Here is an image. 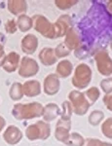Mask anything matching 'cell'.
<instances>
[{
    "label": "cell",
    "mask_w": 112,
    "mask_h": 146,
    "mask_svg": "<svg viewBox=\"0 0 112 146\" xmlns=\"http://www.w3.org/2000/svg\"><path fill=\"white\" fill-rule=\"evenodd\" d=\"M69 100L72 102V108H73L74 113L77 115H84L88 111L89 107H90V103L86 100L85 96L82 93L77 91H73L69 94L68 96Z\"/></svg>",
    "instance_id": "4"
},
{
    "label": "cell",
    "mask_w": 112,
    "mask_h": 146,
    "mask_svg": "<svg viewBox=\"0 0 112 146\" xmlns=\"http://www.w3.org/2000/svg\"><path fill=\"white\" fill-rule=\"evenodd\" d=\"M18 62H19V56L15 55V54H12L9 58L8 63L4 65V69L5 71L8 72H13L16 70V68L18 66Z\"/></svg>",
    "instance_id": "14"
},
{
    "label": "cell",
    "mask_w": 112,
    "mask_h": 146,
    "mask_svg": "<svg viewBox=\"0 0 112 146\" xmlns=\"http://www.w3.org/2000/svg\"><path fill=\"white\" fill-rule=\"evenodd\" d=\"M111 121H112L111 118L107 119L101 127L102 133H104V135H105L106 137H109V138H111Z\"/></svg>",
    "instance_id": "18"
},
{
    "label": "cell",
    "mask_w": 112,
    "mask_h": 146,
    "mask_svg": "<svg viewBox=\"0 0 112 146\" xmlns=\"http://www.w3.org/2000/svg\"><path fill=\"white\" fill-rule=\"evenodd\" d=\"M71 124L70 120L60 119L57 124V129H56V137L58 140L65 142L69 136L68 131L70 129Z\"/></svg>",
    "instance_id": "6"
},
{
    "label": "cell",
    "mask_w": 112,
    "mask_h": 146,
    "mask_svg": "<svg viewBox=\"0 0 112 146\" xmlns=\"http://www.w3.org/2000/svg\"><path fill=\"white\" fill-rule=\"evenodd\" d=\"M91 76H92V72L89 66L86 64H80L76 68L75 74L72 79V84L78 89H84L90 83Z\"/></svg>",
    "instance_id": "3"
},
{
    "label": "cell",
    "mask_w": 112,
    "mask_h": 146,
    "mask_svg": "<svg viewBox=\"0 0 112 146\" xmlns=\"http://www.w3.org/2000/svg\"><path fill=\"white\" fill-rule=\"evenodd\" d=\"M44 107L38 102L27 104H16L13 109V115L16 119H32L43 115Z\"/></svg>",
    "instance_id": "1"
},
{
    "label": "cell",
    "mask_w": 112,
    "mask_h": 146,
    "mask_svg": "<svg viewBox=\"0 0 112 146\" xmlns=\"http://www.w3.org/2000/svg\"><path fill=\"white\" fill-rule=\"evenodd\" d=\"M71 71H72V64L68 62H60L59 66H58V70H57L58 74L62 78H66L67 76H69Z\"/></svg>",
    "instance_id": "11"
},
{
    "label": "cell",
    "mask_w": 112,
    "mask_h": 146,
    "mask_svg": "<svg viewBox=\"0 0 112 146\" xmlns=\"http://www.w3.org/2000/svg\"><path fill=\"white\" fill-rule=\"evenodd\" d=\"M4 125H5V120L2 118V117H0V131L3 129Z\"/></svg>",
    "instance_id": "22"
},
{
    "label": "cell",
    "mask_w": 112,
    "mask_h": 146,
    "mask_svg": "<svg viewBox=\"0 0 112 146\" xmlns=\"http://www.w3.org/2000/svg\"><path fill=\"white\" fill-rule=\"evenodd\" d=\"M86 95H87L88 98L91 100V103H95L97 100L99 98V91L97 90V88H95V87H93V88H91L90 90L87 91V93H86Z\"/></svg>",
    "instance_id": "16"
},
{
    "label": "cell",
    "mask_w": 112,
    "mask_h": 146,
    "mask_svg": "<svg viewBox=\"0 0 112 146\" xmlns=\"http://www.w3.org/2000/svg\"><path fill=\"white\" fill-rule=\"evenodd\" d=\"M84 142H85V140H84L82 136L78 135V133H74L68 136V138H67L64 143H66L69 146H83Z\"/></svg>",
    "instance_id": "13"
},
{
    "label": "cell",
    "mask_w": 112,
    "mask_h": 146,
    "mask_svg": "<svg viewBox=\"0 0 112 146\" xmlns=\"http://www.w3.org/2000/svg\"><path fill=\"white\" fill-rule=\"evenodd\" d=\"M100 86H101L102 90H103L105 93H111V79H106L103 80V81L100 83Z\"/></svg>",
    "instance_id": "19"
},
{
    "label": "cell",
    "mask_w": 112,
    "mask_h": 146,
    "mask_svg": "<svg viewBox=\"0 0 112 146\" xmlns=\"http://www.w3.org/2000/svg\"><path fill=\"white\" fill-rule=\"evenodd\" d=\"M60 89V81L55 74H50L44 81V91L49 96L58 93Z\"/></svg>",
    "instance_id": "7"
},
{
    "label": "cell",
    "mask_w": 112,
    "mask_h": 146,
    "mask_svg": "<svg viewBox=\"0 0 112 146\" xmlns=\"http://www.w3.org/2000/svg\"><path fill=\"white\" fill-rule=\"evenodd\" d=\"M60 114V108L57 104L55 103H49L48 105H46L45 108H44L43 111V115L44 119L46 120L47 122L52 121Z\"/></svg>",
    "instance_id": "10"
},
{
    "label": "cell",
    "mask_w": 112,
    "mask_h": 146,
    "mask_svg": "<svg viewBox=\"0 0 112 146\" xmlns=\"http://www.w3.org/2000/svg\"><path fill=\"white\" fill-rule=\"evenodd\" d=\"M4 139L9 144H16L22 139V131L15 126H10L4 133Z\"/></svg>",
    "instance_id": "8"
},
{
    "label": "cell",
    "mask_w": 112,
    "mask_h": 146,
    "mask_svg": "<svg viewBox=\"0 0 112 146\" xmlns=\"http://www.w3.org/2000/svg\"><path fill=\"white\" fill-rule=\"evenodd\" d=\"M101 142L99 139H94V138H88L84 142L83 146H100Z\"/></svg>",
    "instance_id": "20"
},
{
    "label": "cell",
    "mask_w": 112,
    "mask_h": 146,
    "mask_svg": "<svg viewBox=\"0 0 112 146\" xmlns=\"http://www.w3.org/2000/svg\"><path fill=\"white\" fill-rule=\"evenodd\" d=\"M37 71H38V66H37L36 62H34V60L28 58H25L23 60L22 65L20 68V73L21 76L23 77H30L35 75Z\"/></svg>",
    "instance_id": "5"
},
{
    "label": "cell",
    "mask_w": 112,
    "mask_h": 146,
    "mask_svg": "<svg viewBox=\"0 0 112 146\" xmlns=\"http://www.w3.org/2000/svg\"><path fill=\"white\" fill-rule=\"evenodd\" d=\"M40 83L35 80H32V81H28L23 86V91L24 94L27 96H38L40 92Z\"/></svg>",
    "instance_id": "9"
},
{
    "label": "cell",
    "mask_w": 112,
    "mask_h": 146,
    "mask_svg": "<svg viewBox=\"0 0 112 146\" xmlns=\"http://www.w3.org/2000/svg\"><path fill=\"white\" fill-rule=\"evenodd\" d=\"M24 96V91H23V86L20 83H15L11 87L10 90V96L13 100H19Z\"/></svg>",
    "instance_id": "12"
},
{
    "label": "cell",
    "mask_w": 112,
    "mask_h": 146,
    "mask_svg": "<svg viewBox=\"0 0 112 146\" xmlns=\"http://www.w3.org/2000/svg\"><path fill=\"white\" fill-rule=\"evenodd\" d=\"M104 117V114L101 111H99V110H95V111H93L91 113L90 117H89V122L92 126H97L100 123L102 119Z\"/></svg>",
    "instance_id": "15"
},
{
    "label": "cell",
    "mask_w": 112,
    "mask_h": 146,
    "mask_svg": "<svg viewBox=\"0 0 112 146\" xmlns=\"http://www.w3.org/2000/svg\"><path fill=\"white\" fill-rule=\"evenodd\" d=\"M71 112H72V107H71L70 103H69L68 101H65V102H64V112H62V119L70 120Z\"/></svg>",
    "instance_id": "17"
},
{
    "label": "cell",
    "mask_w": 112,
    "mask_h": 146,
    "mask_svg": "<svg viewBox=\"0 0 112 146\" xmlns=\"http://www.w3.org/2000/svg\"><path fill=\"white\" fill-rule=\"evenodd\" d=\"M103 101L106 105V108L108 110H111V93L107 94V95L104 96Z\"/></svg>",
    "instance_id": "21"
},
{
    "label": "cell",
    "mask_w": 112,
    "mask_h": 146,
    "mask_svg": "<svg viewBox=\"0 0 112 146\" xmlns=\"http://www.w3.org/2000/svg\"><path fill=\"white\" fill-rule=\"evenodd\" d=\"M27 136L29 140L46 139L50 135V126L43 121H39L36 124L31 125L27 129Z\"/></svg>",
    "instance_id": "2"
}]
</instances>
